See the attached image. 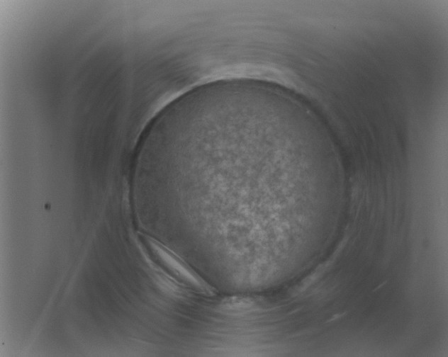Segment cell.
I'll return each mask as SVG.
<instances>
[{"mask_svg":"<svg viewBox=\"0 0 448 357\" xmlns=\"http://www.w3.org/2000/svg\"><path fill=\"white\" fill-rule=\"evenodd\" d=\"M145 241L153 255L166 268L170 269L179 278L186 280V281H189L194 285H201L196 276L176 256L152 239H147Z\"/></svg>","mask_w":448,"mask_h":357,"instance_id":"1","label":"cell"}]
</instances>
